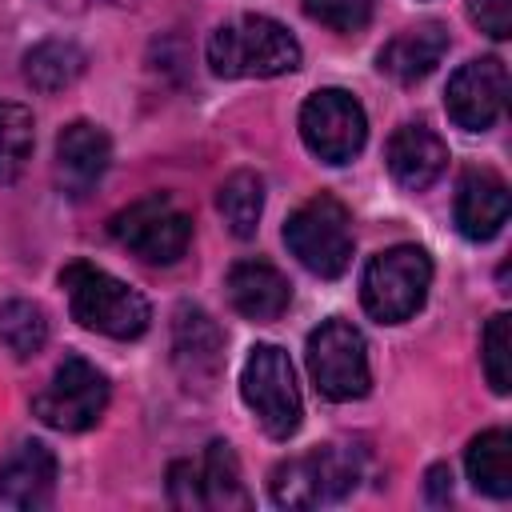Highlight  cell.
<instances>
[{
	"label": "cell",
	"mask_w": 512,
	"mask_h": 512,
	"mask_svg": "<svg viewBox=\"0 0 512 512\" xmlns=\"http://www.w3.org/2000/svg\"><path fill=\"white\" fill-rule=\"evenodd\" d=\"M172 360L176 372L184 376L188 388H212L220 368H224V336L216 328V320L196 308V304H180L176 320H172Z\"/></svg>",
	"instance_id": "obj_13"
},
{
	"label": "cell",
	"mask_w": 512,
	"mask_h": 512,
	"mask_svg": "<svg viewBox=\"0 0 512 512\" xmlns=\"http://www.w3.org/2000/svg\"><path fill=\"white\" fill-rule=\"evenodd\" d=\"M300 140L324 164H348L368 140V116L344 88H320L300 108Z\"/></svg>",
	"instance_id": "obj_10"
},
{
	"label": "cell",
	"mask_w": 512,
	"mask_h": 512,
	"mask_svg": "<svg viewBox=\"0 0 512 512\" xmlns=\"http://www.w3.org/2000/svg\"><path fill=\"white\" fill-rule=\"evenodd\" d=\"M508 184L500 172L492 168H464L460 184H456V204H452V216H456V228L460 236L468 240H492L504 224H508Z\"/></svg>",
	"instance_id": "obj_15"
},
{
	"label": "cell",
	"mask_w": 512,
	"mask_h": 512,
	"mask_svg": "<svg viewBox=\"0 0 512 512\" xmlns=\"http://www.w3.org/2000/svg\"><path fill=\"white\" fill-rule=\"evenodd\" d=\"M360 480V452L348 444H324L304 456H288L272 468V500L280 508H320L344 500Z\"/></svg>",
	"instance_id": "obj_5"
},
{
	"label": "cell",
	"mask_w": 512,
	"mask_h": 512,
	"mask_svg": "<svg viewBox=\"0 0 512 512\" xmlns=\"http://www.w3.org/2000/svg\"><path fill=\"white\" fill-rule=\"evenodd\" d=\"M108 396V376L96 364H88L84 356H64L52 380L32 396V412L56 432H84L104 416Z\"/></svg>",
	"instance_id": "obj_9"
},
{
	"label": "cell",
	"mask_w": 512,
	"mask_h": 512,
	"mask_svg": "<svg viewBox=\"0 0 512 512\" xmlns=\"http://www.w3.org/2000/svg\"><path fill=\"white\" fill-rule=\"evenodd\" d=\"M480 360H484V376L492 384L496 396H508L512 392V316L496 312L484 328V340H480Z\"/></svg>",
	"instance_id": "obj_25"
},
{
	"label": "cell",
	"mask_w": 512,
	"mask_h": 512,
	"mask_svg": "<svg viewBox=\"0 0 512 512\" xmlns=\"http://www.w3.org/2000/svg\"><path fill=\"white\" fill-rule=\"evenodd\" d=\"M304 12H308V20H316L332 32H360V28H368L376 0H304Z\"/></svg>",
	"instance_id": "obj_26"
},
{
	"label": "cell",
	"mask_w": 512,
	"mask_h": 512,
	"mask_svg": "<svg viewBox=\"0 0 512 512\" xmlns=\"http://www.w3.org/2000/svg\"><path fill=\"white\" fill-rule=\"evenodd\" d=\"M32 144H36L32 112L24 104L0 100V184H12L24 172Z\"/></svg>",
	"instance_id": "obj_24"
},
{
	"label": "cell",
	"mask_w": 512,
	"mask_h": 512,
	"mask_svg": "<svg viewBox=\"0 0 512 512\" xmlns=\"http://www.w3.org/2000/svg\"><path fill=\"white\" fill-rule=\"evenodd\" d=\"M428 496H432L436 504L452 500V472H448V464H436V468H428Z\"/></svg>",
	"instance_id": "obj_29"
},
{
	"label": "cell",
	"mask_w": 512,
	"mask_h": 512,
	"mask_svg": "<svg viewBox=\"0 0 512 512\" xmlns=\"http://www.w3.org/2000/svg\"><path fill=\"white\" fill-rule=\"evenodd\" d=\"M112 240L140 256L144 264H176L192 244V216L172 196H144L128 208H120L108 224Z\"/></svg>",
	"instance_id": "obj_8"
},
{
	"label": "cell",
	"mask_w": 512,
	"mask_h": 512,
	"mask_svg": "<svg viewBox=\"0 0 512 512\" xmlns=\"http://www.w3.org/2000/svg\"><path fill=\"white\" fill-rule=\"evenodd\" d=\"M240 396L252 408L256 424L272 436V440H288L300 428L304 404H300V388H296V372L284 348L276 344H256L240 368Z\"/></svg>",
	"instance_id": "obj_6"
},
{
	"label": "cell",
	"mask_w": 512,
	"mask_h": 512,
	"mask_svg": "<svg viewBox=\"0 0 512 512\" xmlns=\"http://www.w3.org/2000/svg\"><path fill=\"white\" fill-rule=\"evenodd\" d=\"M196 472H200V500L204 508H248L252 496L240 480V460L232 452V444L224 440H212L204 448V456L196 460Z\"/></svg>",
	"instance_id": "obj_19"
},
{
	"label": "cell",
	"mask_w": 512,
	"mask_h": 512,
	"mask_svg": "<svg viewBox=\"0 0 512 512\" xmlns=\"http://www.w3.org/2000/svg\"><path fill=\"white\" fill-rule=\"evenodd\" d=\"M168 500L176 508H204V500H200V472H196L192 460H176L168 468Z\"/></svg>",
	"instance_id": "obj_28"
},
{
	"label": "cell",
	"mask_w": 512,
	"mask_h": 512,
	"mask_svg": "<svg viewBox=\"0 0 512 512\" xmlns=\"http://www.w3.org/2000/svg\"><path fill=\"white\" fill-rule=\"evenodd\" d=\"M432 288V260L416 244H392L376 252L360 280L364 312L380 324H404L420 312Z\"/></svg>",
	"instance_id": "obj_4"
},
{
	"label": "cell",
	"mask_w": 512,
	"mask_h": 512,
	"mask_svg": "<svg viewBox=\"0 0 512 512\" xmlns=\"http://www.w3.org/2000/svg\"><path fill=\"white\" fill-rule=\"evenodd\" d=\"M304 60L300 40L272 16H236L208 36V68L224 80H268L296 72Z\"/></svg>",
	"instance_id": "obj_1"
},
{
	"label": "cell",
	"mask_w": 512,
	"mask_h": 512,
	"mask_svg": "<svg viewBox=\"0 0 512 512\" xmlns=\"http://www.w3.org/2000/svg\"><path fill=\"white\" fill-rule=\"evenodd\" d=\"M444 52H448V28L436 24V20H420V24L404 28V32H396L380 48L376 64L396 84H416L444 60Z\"/></svg>",
	"instance_id": "obj_18"
},
{
	"label": "cell",
	"mask_w": 512,
	"mask_h": 512,
	"mask_svg": "<svg viewBox=\"0 0 512 512\" xmlns=\"http://www.w3.org/2000/svg\"><path fill=\"white\" fill-rule=\"evenodd\" d=\"M468 480L496 500L512 496V436L504 428H488L468 444Z\"/></svg>",
	"instance_id": "obj_20"
},
{
	"label": "cell",
	"mask_w": 512,
	"mask_h": 512,
	"mask_svg": "<svg viewBox=\"0 0 512 512\" xmlns=\"http://www.w3.org/2000/svg\"><path fill=\"white\" fill-rule=\"evenodd\" d=\"M0 344L16 360H32L48 344V312L36 300H8V304H0Z\"/></svg>",
	"instance_id": "obj_23"
},
{
	"label": "cell",
	"mask_w": 512,
	"mask_h": 512,
	"mask_svg": "<svg viewBox=\"0 0 512 512\" xmlns=\"http://www.w3.org/2000/svg\"><path fill=\"white\" fill-rule=\"evenodd\" d=\"M504 96H508V68H504V60L480 56V60H468V64H460L452 72L444 108H448L456 128L484 132L504 112Z\"/></svg>",
	"instance_id": "obj_11"
},
{
	"label": "cell",
	"mask_w": 512,
	"mask_h": 512,
	"mask_svg": "<svg viewBox=\"0 0 512 512\" xmlns=\"http://www.w3.org/2000/svg\"><path fill=\"white\" fill-rule=\"evenodd\" d=\"M84 64H88V56H84L80 44L52 36V40H40V44L24 56V80H28L36 92H60V88H68V84L80 80Z\"/></svg>",
	"instance_id": "obj_21"
},
{
	"label": "cell",
	"mask_w": 512,
	"mask_h": 512,
	"mask_svg": "<svg viewBox=\"0 0 512 512\" xmlns=\"http://www.w3.org/2000/svg\"><path fill=\"white\" fill-rule=\"evenodd\" d=\"M216 208H220V216H224L232 236H240V240L256 236V224H260V212H264V180H260V172H248V168L232 172L216 192Z\"/></svg>",
	"instance_id": "obj_22"
},
{
	"label": "cell",
	"mask_w": 512,
	"mask_h": 512,
	"mask_svg": "<svg viewBox=\"0 0 512 512\" xmlns=\"http://www.w3.org/2000/svg\"><path fill=\"white\" fill-rule=\"evenodd\" d=\"M224 288H228L232 308L244 320H256V324L276 320L288 308V300H292V284L268 260H240V264H232Z\"/></svg>",
	"instance_id": "obj_17"
},
{
	"label": "cell",
	"mask_w": 512,
	"mask_h": 512,
	"mask_svg": "<svg viewBox=\"0 0 512 512\" xmlns=\"http://www.w3.org/2000/svg\"><path fill=\"white\" fill-rule=\"evenodd\" d=\"M56 496V456L44 440H20L0 460V504L40 512Z\"/></svg>",
	"instance_id": "obj_14"
},
{
	"label": "cell",
	"mask_w": 512,
	"mask_h": 512,
	"mask_svg": "<svg viewBox=\"0 0 512 512\" xmlns=\"http://www.w3.org/2000/svg\"><path fill=\"white\" fill-rule=\"evenodd\" d=\"M112 164V140L100 124L92 120H72L60 136H56V160H52V176L56 188L68 200H84L108 172Z\"/></svg>",
	"instance_id": "obj_12"
},
{
	"label": "cell",
	"mask_w": 512,
	"mask_h": 512,
	"mask_svg": "<svg viewBox=\"0 0 512 512\" xmlns=\"http://www.w3.org/2000/svg\"><path fill=\"white\" fill-rule=\"evenodd\" d=\"M284 244L288 252L320 280H336L352 264V220L348 208L332 192H316L284 220Z\"/></svg>",
	"instance_id": "obj_3"
},
{
	"label": "cell",
	"mask_w": 512,
	"mask_h": 512,
	"mask_svg": "<svg viewBox=\"0 0 512 512\" xmlns=\"http://www.w3.org/2000/svg\"><path fill=\"white\" fill-rule=\"evenodd\" d=\"M56 12H84L92 4H136V0H48Z\"/></svg>",
	"instance_id": "obj_30"
},
{
	"label": "cell",
	"mask_w": 512,
	"mask_h": 512,
	"mask_svg": "<svg viewBox=\"0 0 512 512\" xmlns=\"http://www.w3.org/2000/svg\"><path fill=\"white\" fill-rule=\"evenodd\" d=\"M304 360H308V376H312L316 392L328 396V400H336V404L360 400L372 388L368 344H364L360 328L348 324V320H340V316L336 320H324L320 328L308 332Z\"/></svg>",
	"instance_id": "obj_7"
},
{
	"label": "cell",
	"mask_w": 512,
	"mask_h": 512,
	"mask_svg": "<svg viewBox=\"0 0 512 512\" xmlns=\"http://www.w3.org/2000/svg\"><path fill=\"white\" fill-rule=\"evenodd\" d=\"M384 160H388V172L392 180L404 188V192H424L440 180V172L448 168V144L424 124H400L392 136H388V148H384Z\"/></svg>",
	"instance_id": "obj_16"
},
{
	"label": "cell",
	"mask_w": 512,
	"mask_h": 512,
	"mask_svg": "<svg viewBox=\"0 0 512 512\" xmlns=\"http://www.w3.org/2000/svg\"><path fill=\"white\" fill-rule=\"evenodd\" d=\"M60 288L68 296V312L80 328L112 336V340H136L148 332L152 324V308L148 300L128 288L124 280H116L112 272L88 264V260H72L60 268Z\"/></svg>",
	"instance_id": "obj_2"
},
{
	"label": "cell",
	"mask_w": 512,
	"mask_h": 512,
	"mask_svg": "<svg viewBox=\"0 0 512 512\" xmlns=\"http://www.w3.org/2000/svg\"><path fill=\"white\" fill-rule=\"evenodd\" d=\"M468 16L492 40H508L512 36V0H468Z\"/></svg>",
	"instance_id": "obj_27"
}]
</instances>
